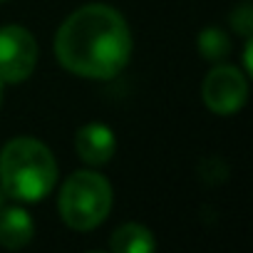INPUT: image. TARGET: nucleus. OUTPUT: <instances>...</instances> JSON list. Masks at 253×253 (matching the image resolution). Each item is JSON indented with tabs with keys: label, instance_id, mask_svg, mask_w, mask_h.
Segmentation results:
<instances>
[{
	"label": "nucleus",
	"instance_id": "nucleus-6",
	"mask_svg": "<svg viewBox=\"0 0 253 253\" xmlns=\"http://www.w3.org/2000/svg\"><path fill=\"white\" fill-rule=\"evenodd\" d=\"M75 149H77L82 162L99 167V164H107L114 157L117 139H114V132L107 124L92 122V124H84L75 134Z\"/></svg>",
	"mask_w": 253,
	"mask_h": 253
},
{
	"label": "nucleus",
	"instance_id": "nucleus-12",
	"mask_svg": "<svg viewBox=\"0 0 253 253\" xmlns=\"http://www.w3.org/2000/svg\"><path fill=\"white\" fill-rule=\"evenodd\" d=\"M5 199H8V194L3 191V186H0V209H5Z\"/></svg>",
	"mask_w": 253,
	"mask_h": 253
},
{
	"label": "nucleus",
	"instance_id": "nucleus-4",
	"mask_svg": "<svg viewBox=\"0 0 253 253\" xmlns=\"http://www.w3.org/2000/svg\"><path fill=\"white\" fill-rule=\"evenodd\" d=\"M38 65V42L20 25L0 28V82L18 84L33 75Z\"/></svg>",
	"mask_w": 253,
	"mask_h": 253
},
{
	"label": "nucleus",
	"instance_id": "nucleus-8",
	"mask_svg": "<svg viewBox=\"0 0 253 253\" xmlns=\"http://www.w3.org/2000/svg\"><path fill=\"white\" fill-rule=\"evenodd\" d=\"M109 248L114 253H149L157 248V238L142 223H124L112 233Z\"/></svg>",
	"mask_w": 253,
	"mask_h": 253
},
{
	"label": "nucleus",
	"instance_id": "nucleus-3",
	"mask_svg": "<svg viewBox=\"0 0 253 253\" xmlns=\"http://www.w3.org/2000/svg\"><path fill=\"white\" fill-rule=\"evenodd\" d=\"M112 209V186L102 174L75 171L60 191V216L75 231L97 228Z\"/></svg>",
	"mask_w": 253,
	"mask_h": 253
},
{
	"label": "nucleus",
	"instance_id": "nucleus-5",
	"mask_svg": "<svg viewBox=\"0 0 253 253\" xmlns=\"http://www.w3.org/2000/svg\"><path fill=\"white\" fill-rule=\"evenodd\" d=\"M201 94H204V102L211 112L216 114H233L238 112L246 99H248V82H246V75L231 65H218L213 67L206 80H204V87H201Z\"/></svg>",
	"mask_w": 253,
	"mask_h": 253
},
{
	"label": "nucleus",
	"instance_id": "nucleus-10",
	"mask_svg": "<svg viewBox=\"0 0 253 253\" xmlns=\"http://www.w3.org/2000/svg\"><path fill=\"white\" fill-rule=\"evenodd\" d=\"M231 23H233V28H236L241 35L248 38L251 30H253V10H251V3H241V5L233 10Z\"/></svg>",
	"mask_w": 253,
	"mask_h": 253
},
{
	"label": "nucleus",
	"instance_id": "nucleus-1",
	"mask_svg": "<svg viewBox=\"0 0 253 253\" xmlns=\"http://www.w3.org/2000/svg\"><path fill=\"white\" fill-rule=\"evenodd\" d=\"M55 52L72 75L109 80L129 62L132 33L119 10L92 3L67 15L55 35Z\"/></svg>",
	"mask_w": 253,
	"mask_h": 253
},
{
	"label": "nucleus",
	"instance_id": "nucleus-7",
	"mask_svg": "<svg viewBox=\"0 0 253 253\" xmlns=\"http://www.w3.org/2000/svg\"><path fill=\"white\" fill-rule=\"evenodd\" d=\"M33 233H35V223L25 209L20 206L0 209V246H5L10 251L23 248L30 243Z\"/></svg>",
	"mask_w": 253,
	"mask_h": 253
},
{
	"label": "nucleus",
	"instance_id": "nucleus-13",
	"mask_svg": "<svg viewBox=\"0 0 253 253\" xmlns=\"http://www.w3.org/2000/svg\"><path fill=\"white\" fill-rule=\"evenodd\" d=\"M0 104H3V82H0Z\"/></svg>",
	"mask_w": 253,
	"mask_h": 253
},
{
	"label": "nucleus",
	"instance_id": "nucleus-9",
	"mask_svg": "<svg viewBox=\"0 0 253 253\" xmlns=\"http://www.w3.org/2000/svg\"><path fill=\"white\" fill-rule=\"evenodd\" d=\"M231 50V40L221 28H206L199 35V52L206 60H223Z\"/></svg>",
	"mask_w": 253,
	"mask_h": 253
},
{
	"label": "nucleus",
	"instance_id": "nucleus-14",
	"mask_svg": "<svg viewBox=\"0 0 253 253\" xmlns=\"http://www.w3.org/2000/svg\"><path fill=\"white\" fill-rule=\"evenodd\" d=\"M0 3H3V0H0Z\"/></svg>",
	"mask_w": 253,
	"mask_h": 253
},
{
	"label": "nucleus",
	"instance_id": "nucleus-2",
	"mask_svg": "<svg viewBox=\"0 0 253 253\" xmlns=\"http://www.w3.org/2000/svg\"><path fill=\"white\" fill-rule=\"evenodd\" d=\"M57 181V162L52 152L33 139H10L0 152V186L10 199L18 201H42Z\"/></svg>",
	"mask_w": 253,
	"mask_h": 253
},
{
	"label": "nucleus",
	"instance_id": "nucleus-11",
	"mask_svg": "<svg viewBox=\"0 0 253 253\" xmlns=\"http://www.w3.org/2000/svg\"><path fill=\"white\" fill-rule=\"evenodd\" d=\"M243 60H246V72H251L253 62H251V42H246V52H243Z\"/></svg>",
	"mask_w": 253,
	"mask_h": 253
}]
</instances>
